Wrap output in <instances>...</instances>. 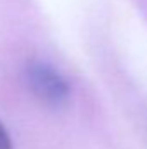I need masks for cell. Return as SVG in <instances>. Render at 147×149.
Listing matches in <instances>:
<instances>
[{"mask_svg":"<svg viewBox=\"0 0 147 149\" xmlns=\"http://www.w3.org/2000/svg\"><path fill=\"white\" fill-rule=\"evenodd\" d=\"M26 83L35 97L49 106H61L69 97L68 81L47 63H30L26 68Z\"/></svg>","mask_w":147,"mask_h":149,"instance_id":"obj_1","label":"cell"},{"mask_svg":"<svg viewBox=\"0 0 147 149\" xmlns=\"http://www.w3.org/2000/svg\"><path fill=\"white\" fill-rule=\"evenodd\" d=\"M0 149H12L10 135H9V132H7V128L3 127L2 121H0Z\"/></svg>","mask_w":147,"mask_h":149,"instance_id":"obj_2","label":"cell"}]
</instances>
